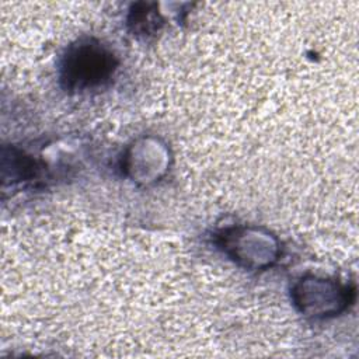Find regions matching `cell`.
Listing matches in <instances>:
<instances>
[{"instance_id": "1", "label": "cell", "mask_w": 359, "mask_h": 359, "mask_svg": "<svg viewBox=\"0 0 359 359\" xmlns=\"http://www.w3.org/2000/svg\"><path fill=\"white\" fill-rule=\"evenodd\" d=\"M116 66L115 56L94 39L80 41L63 57L62 81L69 90H87L107 81Z\"/></svg>"}]
</instances>
